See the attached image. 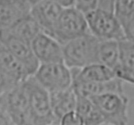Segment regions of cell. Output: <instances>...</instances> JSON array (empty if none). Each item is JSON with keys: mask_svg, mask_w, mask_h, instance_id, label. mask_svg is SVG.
Here are the masks:
<instances>
[{"mask_svg": "<svg viewBox=\"0 0 134 125\" xmlns=\"http://www.w3.org/2000/svg\"><path fill=\"white\" fill-rule=\"evenodd\" d=\"M73 82H101L116 78L114 70L103 64H93L82 69H70Z\"/></svg>", "mask_w": 134, "mask_h": 125, "instance_id": "obj_14", "label": "cell"}, {"mask_svg": "<svg viewBox=\"0 0 134 125\" xmlns=\"http://www.w3.org/2000/svg\"><path fill=\"white\" fill-rule=\"evenodd\" d=\"M90 33L86 17L75 8L63 9L57 23L53 38L62 45Z\"/></svg>", "mask_w": 134, "mask_h": 125, "instance_id": "obj_7", "label": "cell"}, {"mask_svg": "<svg viewBox=\"0 0 134 125\" xmlns=\"http://www.w3.org/2000/svg\"><path fill=\"white\" fill-rule=\"evenodd\" d=\"M114 7H115V1L98 0L97 9L108 12L114 13Z\"/></svg>", "mask_w": 134, "mask_h": 125, "instance_id": "obj_25", "label": "cell"}, {"mask_svg": "<svg viewBox=\"0 0 134 125\" xmlns=\"http://www.w3.org/2000/svg\"><path fill=\"white\" fill-rule=\"evenodd\" d=\"M29 94L31 125L57 124L53 113L49 92L37 82L34 76L26 80Z\"/></svg>", "mask_w": 134, "mask_h": 125, "instance_id": "obj_2", "label": "cell"}, {"mask_svg": "<svg viewBox=\"0 0 134 125\" xmlns=\"http://www.w3.org/2000/svg\"><path fill=\"white\" fill-rule=\"evenodd\" d=\"M117 78L120 79L124 82H127L130 84L134 85V72L125 70L117 67L114 70Z\"/></svg>", "mask_w": 134, "mask_h": 125, "instance_id": "obj_24", "label": "cell"}, {"mask_svg": "<svg viewBox=\"0 0 134 125\" xmlns=\"http://www.w3.org/2000/svg\"><path fill=\"white\" fill-rule=\"evenodd\" d=\"M0 125H15L5 111L0 105Z\"/></svg>", "mask_w": 134, "mask_h": 125, "instance_id": "obj_27", "label": "cell"}, {"mask_svg": "<svg viewBox=\"0 0 134 125\" xmlns=\"http://www.w3.org/2000/svg\"><path fill=\"white\" fill-rule=\"evenodd\" d=\"M0 105L15 125H31L29 94L26 81L0 96Z\"/></svg>", "mask_w": 134, "mask_h": 125, "instance_id": "obj_4", "label": "cell"}, {"mask_svg": "<svg viewBox=\"0 0 134 125\" xmlns=\"http://www.w3.org/2000/svg\"><path fill=\"white\" fill-rule=\"evenodd\" d=\"M49 96L53 113L58 124L63 116L76 111L77 94L73 87L65 91L49 94Z\"/></svg>", "mask_w": 134, "mask_h": 125, "instance_id": "obj_15", "label": "cell"}, {"mask_svg": "<svg viewBox=\"0 0 134 125\" xmlns=\"http://www.w3.org/2000/svg\"><path fill=\"white\" fill-rule=\"evenodd\" d=\"M49 125H59L57 124H49Z\"/></svg>", "mask_w": 134, "mask_h": 125, "instance_id": "obj_29", "label": "cell"}, {"mask_svg": "<svg viewBox=\"0 0 134 125\" xmlns=\"http://www.w3.org/2000/svg\"><path fill=\"white\" fill-rule=\"evenodd\" d=\"M33 76L49 94L65 91L72 87L71 70L64 62L40 64Z\"/></svg>", "mask_w": 134, "mask_h": 125, "instance_id": "obj_6", "label": "cell"}, {"mask_svg": "<svg viewBox=\"0 0 134 125\" xmlns=\"http://www.w3.org/2000/svg\"><path fill=\"white\" fill-rule=\"evenodd\" d=\"M31 47L40 65L63 62V45L43 32L32 41Z\"/></svg>", "mask_w": 134, "mask_h": 125, "instance_id": "obj_10", "label": "cell"}, {"mask_svg": "<svg viewBox=\"0 0 134 125\" xmlns=\"http://www.w3.org/2000/svg\"><path fill=\"white\" fill-rule=\"evenodd\" d=\"M57 2L63 9L74 8L76 3V1L74 0H62V1L60 0V1H57Z\"/></svg>", "mask_w": 134, "mask_h": 125, "instance_id": "obj_28", "label": "cell"}, {"mask_svg": "<svg viewBox=\"0 0 134 125\" xmlns=\"http://www.w3.org/2000/svg\"><path fill=\"white\" fill-rule=\"evenodd\" d=\"M99 40L91 33L63 45V62L70 69H82L98 63Z\"/></svg>", "mask_w": 134, "mask_h": 125, "instance_id": "obj_1", "label": "cell"}, {"mask_svg": "<svg viewBox=\"0 0 134 125\" xmlns=\"http://www.w3.org/2000/svg\"><path fill=\"white\" fill-rule=\"evenodd\" d=\"M123 29L126 39L134 43V16Z\"/></svg>", "mask_w": 134, "mask_h": 125, "instance_id": "obj_26", "label": "cell"}, {"mask_svg": "<svg viewBox=\"0 0 134 125\" xmlns=\"http://www.w3.org/2000/svg\"><path fill=\"white\" fill-rule=\"evenodd\" d=\"M19 84L0 71V96Z\"/></svg>", "mask_w": 134, "mask_h": 125, "instance_id": "obj_23", "label": "cell"}, {"mask_svg": "<svg viewBox=\"0 0 134 125\" xmlns=\"http://www.w3.org/2000/svg\"><path fill=\"white\" fill-rule=\"evenodd\" d=\"M106 125H127L129 100L124 93H107L90 97Z\"/></svg>", "mask_w": 134, "mask_h": 125, "instance_id": "obj_3", "label": "cell"}, {"mask_svg": "<svg viewBox=\"0 0 134 125\" xmlns=\"http://www.w3.org/2000/svg\"><path fill=\"white\" fill-rule=\"evenodd\" d=\"M98 7V0H78L76 1L74 8L78 11L86 15V14L97 9Z\"/></svg>", "mask_w": 134, "mask_h": 125, "instance_id": "obj_21", "label": "cell"}, {"mask_svg": "<svg viewBox=\"0 0 134 125\" xmlns=\"http://www.w3.org/2000/svg\"><path fill=\"white\" fill-rule=\"evenodd\" d=\"M0 43L26 67L31 75H34L40 64L34 56L31 43L8 30L0 31Z\"/></svg>", "mask_w": 134, "mask_h": 125, "instance_id": "obj_8", "label": "cell"}, {"mask_svg": "<svg viewBox=\"0 0 134 125\" xmlns=\"http://www.w3.org/2000/svg\"><path fill=\"white\" fill-rule=\"evenodd\" d=\"M8 31L30 43L42 32L38 23L30 15L20 20Z\"/></svg>", "mask_w": 134, "mask_h": 125, "instance_id": "obj_18", "label": "cell"}, {"mask_svg": "<svg viewBox=\"0 0 134 125\" xmlns=\"http://www.w3.org/2000/svg\"><path fill=\"white\" fill-rule=\"evenodd\" d=\"M0 71L17 83L24 82L32 76L26 67L1 43Z\"/></svg>", "mask_w": 134, "mask_h": 125, "instance_id": "obj_12", "label": "cell"}, {"mask_svg": "<svg viewBox=\"0 0 134 125\" xmlns=\"http://www.w3.org/2000/svg\"><path fill=\"white\" fill-rule=\"evenodd\" d=\"M119 43L120 56L118 67L125 70L134 72V43L125 39Z\"/></svg>", "mask_w": 134, "mask_h": 125, "instance_id": "obj_19", "label": "cell"}, {"mask_svg": "<svg viewBox=\"0 0 134 125\" xmlns=\"http://www.w3.org/2000/svg\"><path fill=\"white\" fill-rule=\"evenodd\" d=\"M91 35L99 41L126 39L124 32L114 13L97 9L84 15Z\"/></svg>", "mask_w": 134, "mask_h": 125, "instance_id": "obj_5", "label": "cell"}, {"mask_svg": "<svg viewBox=\"0 0 134 125\" xmlns=\"http://www.w3.org/2000/svg\"><path fill=\"white\" fill-rule=\"evenodd\" d=\"M114 13L124 29L134 16V1H115Z\"/></svg>", "mask_w": 134, "mask_h": 125, "instance_id": "obj_20", "label": "cell"}, {"mask_svg": "<svg viewBox=\"0 0 134 125\" xmlns=\"http://www.w3.org/2000/svg\"><path fill=\"white\" fill-rule=\"evenodd\" d=\"M120 56L119 41L114 40L99 41L97 52L99 64L114 71L120 64Z\"/></svg>", "mask_w": 134, "mask_h": 125, "instance_id": "obj_16", "label": "cell"}, {"mask_svg": "<svg viewBox=\"0 0 134 125\" xmlns=\"http://www.w3.org/2000/svg\"><path fill=\"white\" fill-rule=\"evenodd\" d=\"M59 125H84V124L80 116L76 111H72L63 116Z\"/></svg>", "mask_w": 134, "mask_h": 125, "instance_id": "obj_22", "label": "cell"}, {"mask_svg": "<svg viewBox=\"0 0 134 125\" xmlns=\"http://www.w3.org/2000/svg\"><path fill=\"white\" fill-rule=\"evenodd\" d=\"M76 112L80 116L84 125L105 124L100 111L89 98L77 94Z\"/></svg>", "mask_w": 134, "mask_h": 125, "instance_id": "obj_17", "label": "cell"}, {"mask_svg": "<svg viewBox=\"0 0 134 125\" xmlns=\"http://www.w3.org/2000/svg\"><path fill=\"white\" fill-rule=\"evenodd\" d=\"M63 11L57 1H32L30 15L38 23L42 32L53 37Z\"/></svg>", "mask_w": 134, "mask_h": 125, "instance_id": "obj_9", "label": "cell"}, {"mask_svg": "<svg viewBox=\"0 0 134 125\" xmlns=\"http://www.w3.org/2000/svg\"><path fill=\"white\" fill-rule=\"evenodd\" d=\"M72 87L77 94L87 98L107 93H124V81L117 77L107 82H73Z\"/></svg>", "mask_w": 134, "mask_h": 125, "instance_id": "obj_13", "label": "cell"}, {"mask_svg": "<svg viewBox=\"0 0 134 125\" xmlns=\"http://www.w3.org/2000/svg\"><path fill=\"white\" fill-rule=\"evenodd\" d=\"M32 1L0 0V31L8 30L30 15Z\"/></svg>", "mask_w": 134, "mask_h": 125, "instance_id": "obj_11", "label": "cell"}]
</instances>
